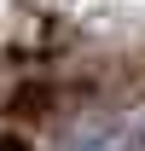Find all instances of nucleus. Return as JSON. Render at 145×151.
I'll use <instances>...</instances> for the list:
<instances>
[{"instance_id":"obj_1","label":"nucleus","mask_w":145,"mask_h":151,"mask_svg":"<svg viewBox=\"0 0 145 151\" xmlns=\"http://www.w3.org/2000/svg\"><path fill=\"white\" fill-rule=\"evenodd\" d=\"M64 151H128V134L116 128V122H99V128L70 134V145H64Z\"/></svg>"},{"instance_id":"obj_2","label":"nucleus","mask_w":145,"mask_h":151,"mask_svg":"<svg viewBox=\"0 0 145 151\" xmlns=\"http://www.w3.org/2000/svg\"><path fill=\"white\" fill-rule=\"evenodd\" d=\"M0 151H29V145H23L18 134H0Z\"/></svg>"}]
</instances>
